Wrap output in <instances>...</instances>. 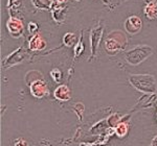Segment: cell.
I'll return each instance as SVG.
<instances>
[{
	"instance_id": "cell-1",
	"label": "cell",
	"mask_w": 157,
	"mask_h": 146,
	"mask_svg": "<svg viewBox=\"0 0 157 146\" xmlns=\"http://www.w3.org/2000/svg\"><path fill=\"white\" fill-rule=\"evenodd\" d=\"M126 44H127V38L125 37V35L118 31H115L111 32L107 37L105 42V47L108 52L115 53L123 47H125Z\"/></svg>"
},
{
	"instance_id": "cell-2",
	"label": "cell",
	"mask_w": 157,
	"mask_h": 146,
	"mask_svg": "<svg viewBox=\"0 0 157 146\" xmlns=\"http://www.w3.org/2000/svg\"><path fill=\"white\" fill-rule=\"evenodd\" d=\"M152 52H153V50L149 46L134 47L133 49H131L130 51L126 53V60L129 64L136 66V65H139L141 62L145 61L149 55L152 54Z\"/></svg>"
},
{
	"instance_id": "cell-3",
	"label": "cell",
	"mask_w": 157,
	"mask_h": 146,
	"mask_svg": "<svg viewBox=\"0 0 157 146\" xmlns=\"http://www.w3.org/2000/svg\"><path fill=\"white\" fill-rule=\"evenodd\" d=\"M150 75H133L131 76V84H132L136 89H139L144 92H153L155 90L156 86L155 82H147L146 80L149 78Z\"/></svg>"
},
{
	"instance_id": "cell-4",
	"label": "cell",
	"mask_w": 157,
	"mask_h": 146,
	"mask_svg": "<svg viewBox=\"0 0 157 146\" xmlns=\"http://www.w3.org/2000/svg\"><path fill=\"white\" fill-rule=\"evenodd\" d=\"M30 93L34 97L42 98L48 94V88L42 79H35L29 85Z\"/></svg>"
},
{
	"instance_id": "cell-5",
	"label": "cell",
	"mask_w": 157,
	"mask_h": 146,
	"mask_svg": "<svg viewBox=\"0 0 157 146\" xmlns=\"http://www.w3.org/2000/svg\"><path fill=\"white\" fill-rule=\"evenodd\" d=\"M6 27L14 38H19L23 31V23L18 18H11L6 22Z\"/></svg>"
},
{
	"instance_id": "cell-6",
	"label": "cell",
	"mask_w": 157,
	"mask_h": 146,
	"mask_svg": "<svg viewBox=\"0 0 157 146\" xmlns=\"http://www.w3.org/2000/svg\"><path fill=\"white\" fill-rule=\"evenodd\" d=\"M141 19L137 16H131L126 20L125 28L130 35H135L140 31L141 29Z\"/></svg>"
},
{
	"instance_id": "cell-7",
	"label": "cell",
	"mask_w": 157,
	"mask_h": 146,
	"mask_svg": "<svg viewBox=\"0 0 157 146\" xmlns=\"http://www.w3.org/2000/svg\"><path fill=\"white\" fill-rule=\"evenodd\" d=\"M29 45L32 50H42L46 47V42H45L44 38L41 35L37 34L30 39Z\"/></svg>"
},
{
	"instance_id": "cell-8",
	"label": "cell",
	"mask_w": 157,
	"mask_h": 146,
	"mask_svg": "<svg viewBox=\"0 0 157 146\" xmlns=\"http://www.w3.org/2000/svg\"><path fill=\"white\" fill-rule=\"evenodd\" d=\"M54 96L59 100H63V101H66L69 100L70 98V90L67 86L65 85H61L54 92Z\"/></svg>"
},
{
	"instance_id": "cell-9",
	"label": "cell",
	"mask_w": 157,
	"mask_h": 146,
	"mask_svg": "<svg viewBox=\"0 0 157 146\" xmlns=\"http://www.w3.org/2000/svg\"><path fill=\"white\" fill-rule=\"evenodd\" d=\"M103 34V27L100 26L98 28H94L91 34V48H92V54L94 55L95 49L98 48V45L100 43V39Z\"/></svg>"
},
{
	"instance_id": "cell-10",
	"label": "cell",
	"mask_w": 157,
	"mask_h": 146,
	"mask_svg": "<svg viewBox=\"0 0 157 146\" xmlns=\"http://www.w3.org/2000/svg\"><path fill=\"white\" fill-rule=\"evenodd\" d=\"M144 12H145L146 16L148 17L149 19H154V18H155V17H156V13H157V4H156V2H154V1L149 2V3L145 6V9H144Z\"/></svg>"
},
{
	"instance_id": "cell-11",
	"label": "cell",
	"mask_w": 157,
	"mask_h": 146,
	"mask_svg": "<svg viewBox=\"0 0 157 146\" xmlns=\"http://www.w3.org/2000/svg\"><path fill=\"white\" fill-rule=\"evenodd\" d=\"M75 41H77V36H75V34H72V32H67L64 36V38H63V42H64V44L66 45L67 47L73 46Z\"/></svg>"
},
{
	"instance_id": "cell-12",
	"label": "cell",
	"mask_w": 157,
	"mask_h": 146,
	"mask_svg": "<svg viewBox=\"0 0 157 146\" xmlns=\"http://www.w3.org/2000/svg\"><path fill=\"white\" fill-rule=\"evenodd\" d=\"M127 132H128V125L126 123H120L115 128V133L120 137H124V136L127 134Z\"/></svg>"
},
{
	"instance_id": "cell-13",
	"label": "cell",
	"mask_w": 157,
	"mask_h": 146,
	"mask_svg": "<svg viewBox=\"0 0 157 146\" xmlns=\"http://www.w3.org/2000/svg\"><path fill=\"white\" fill-rule=\"evenodd\" d=\"M84 50V46H83V44H82V42H80V43H78V45H77V47H75V54L78 55L81 53V52Z\"/></svg>"
},
{
	"instance_id": "cell-14",
	"label": "cell",
	"mask_w": 157,
	"mask_h": 146,
	"mask_svg": "<svg viewBox=\"0 0 157 146\" xmlns=\"http://www.w3.org/2000/svg\"><path fill=\"white\" fill-rule=\"evenodd\" d=\"M52 78H55V80H59V78L61 77V72L58 69H55L52 71Z\"/></svg>"
},
{
	"instance_id": "cell-15",
	"label": "cell",
	"mask_w": 157,
	"mask_h": 146,
	"mask_svg": "<svg viewBox=\"0 0 157 146\" xmlns=\"http://www.w3.org/2000/svg\"><path fill=\"white\" fill-rule=\"evenodd\" d=\"M16 146H27V144L24 142L23 140H20V141H18V142L16 143Z\"/></svg>"
},
{
	"instance_id": "cell-16",
	"label": "cell",
	"mask_w": 157,
	"mask_h": 146,
	"mask_svg": "<svg viewBox=\"0 0 157 146\" xmlns=\"http://www.w3.org/2000/svg\"><path fill=\"white\" fill-rule=\"evenodd\" d=\"M33 28H36V24H35L34 22H30L29 25V31H33Z\"/></svg>"
},
{
	"instance_id": "cell-17",
	"label": "cell",
	"mask_w": 157,
	"mask_h": 146,
	"mask_svg": "<svg viewBox=\"0 0 157 146\" xmlns=\"http://www.w3.org/2000/svg\"><path fill=\"white\" fill-rule=\"evenodd\" d=\"M58 2L59 3H64V2H66V0H58Z\"/></svg>"
}]
</instances>
